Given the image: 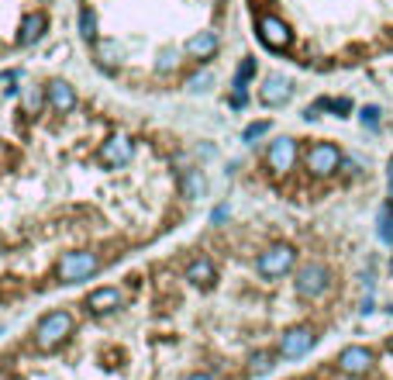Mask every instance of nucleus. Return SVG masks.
I'll use <instances>...</instances> for the list:
<instances>
[{
  "instance_id": "f257e3e1",
  "label": "nucleus",
  "mask_w": 393,
  "mask_h": 380,
  "mask_svg": "<svg viewBox=\"0 0 393 380\" xmlns=\"http://www.w3.org/2000/svg\"><path fill=\"white\" fill-rule=\"evenodd\" d=\"M73 332V315L69 311H52L38 322V332H35V342L42 349H56L66 342V335Z\"/></svg>"
},
{
  "instance_id": "f03ea898",
  "label": "nucleus",
  "mask_w": 393,
  "mask_h": 380,
  "mask_svg": "<svg viewBox=\"0 0 393 380\" xmlns=\"http://www.w3.org/2000/svg\"><path fill=\"white\" fill-rule=\"evenodd\" d=\"M94 270H97V256H94V253H66V256L59 260V280H62V284L87 280Z\"/></svg>"
},
{
  "instance_id": "7ed1b4c3",
  "label": "nucleus",
  "mask_w": 393,
  "mask_h": 380,
  "mask_svg": "<svg viewBox=\"0 0 393 380\" xmlns=\"http://www.w3.org/2000/svg\"><path fill=\"white\" fill-rule=\"evenodd\" d=\"M307 170L314 173V177H328V173H335L338 166H342V152H338V145H331V142H317V145H310V152H307Z\"/></svg>"
},
{
  "instance_id": "20e7f679",
  "label": "nucleus",
  "mask_w": 393,
  "mask_h": 380,
  "mask_svg": "<svg viewBox=\"0 0 393 380\" xmlns=\"http://www.w3.org/2000/svg\"><path fill=\"white\" fill-rule=\"evenodd\" d=\"M259 274L262 277H283L290 267H294V249L290 246H273V249H266L262 256H259Z\"/></svg>"
},
{
  "instance_id": "39448f33",
  "label": "nucleus",
  "mask_w": 393,
  "mask_h": 380,
  "mask_svg": "<svg viewBox=\"0 0 393 380\" xmlns=\"http://www.w3.org/2000/svg\"><path fill=\"white\" fill-rule=\"evenodd\" d=\"M324 290H328V270L321 263H307L296 274V294L300 297H321Z\"/></svg>"
},
{
  "instance_id": "423d86ee",
  "label": "nucleus",
  "mask_w": 393,
  "mask_h": 380,
  "mask_svg": "<svg viewBox=\"0 0 393 380\" xmlns=\"http://www.w3.org/2000/svg\"><path fill=\"white\" fill-rule=\"evenodd\" d=\"M369 367H373V349H366V346H349V349H342V356H338V370H342V374L362 377Z\"/></svg>"
},
{
  "instance_id": "0eeeda50",
  "label": "nucleus",
  "mask_w": 393,
  "mask_h": 380,
  "mask_svg": "<svg viewBox=\"0 0 393 380\" xmlns=\"http://www.w3.org/2000/svg\"><path fill=\"white\" fill-rule=\"evenodd\" d=\"M314 339H317V335H314L310 328H303V325H300V328H290V332L283 335V342H280V353H283L287 360H300L303 353L314 349Z\"/></svg>"
},
{
  "instance_id": "6e6552de",
  "label": "nucleus",
  "mask_w": 393,
  "mask_h": 380,
  "mask_svg": "<svg viewBox=\"0 0 393 380\" xmlns=\"http://www.w3.org/2000/svg\"><path fill=\"white\" fill-rule=\"evenodd\" d=\"M259 38L269 45V49H287L290 45V28L280 21V17H259Z\"/></svg>"
},
{
  "instance_id": "1a4fd4ad",
  "label": "nucleus",
  "mask_w": 393,
  "mask_h": 380,
  "mask_svg": "<svg viewBox=\"0 0 393 380\" xmlns=\"http://www.w3.org/2000/svg\"><path fill=\"white\" fill-rule=\"evenodd\" d=\"M131 152H135L131 138H124V135H114V138H107V142H103V149H100V159H103L107 166H124V163H131Z\"/></svg>"
},
{
  "instance_id": "9d476101",
  "label": "nucleus",
  "mask_w": 393,
  "mask_h": 380,
  "mask_svg": "<svg viewBox=\"0 0 393 380\" xmlns=\"http://www.w3.org/2000/svg\"><path fill=\"white\" fill-rule=\"evenodd\" d=\"M294 163H296V142L294 138H276V142L269 145V166H273L276 173H287Z\"/></svg>"
},
{
  "instance_id": "9b49d317",
  "label": "nucleus",
  "mask_w": 393,
  "mask_h": 380,
  "mask_svg": "<svg viewBox=\"0 0 393 380\" xmlns=\"http://www.w3.org/2000/svg\"><path fill=\"white\" fill-rule=\"evenodd\" d=\"M290 94H294L290 80L280 77V73H273V77L266 80V87H262V104H266V107H280V104L290 100Z\"/></svg>"
},
{
  "instance_id": "f8f14e48",
  "label": "nucleus",
  "mask_w": 393,
  "mask_h": 380,
  "mask_svg": "<svg viewBox=\"0 0 393 380\" xmlns=\"http://www.w3.org/2000/svg\"><path fill=\"white\" fill-rule=\"evenodd\" d=\"M45 28H49V17L35 10V14H28V17L21 21V31H17V42H21V45H35V42H38V38L45 35Z\"/></svg>"
},
{
  "instance_id": "ddd939ff",
  "label": "nucleus",
  "mask_w": 393,
  "mask_h": 380,
  "mask_svg": "<svg viewBox=\"0 0 393 380\" xmlns=\"http://www.w3.org/2000/svg\"><path fill=\"white\" fill-rule=\"evenodd\" d=\"M45 94H49V104H52L56 111H73V107H76V94H73V87H69L66 80H52Z\"/></svg>"
},
{
  "instance_id": "4468645a",
  "label": "nucleus",
  "mask_w": 393,
  "mask_h": 380,
  "mask_svg": "<svg viewBox=\"0 0 393 380\" xmlns=\"http://www.w3.org/2000/svg\"><path fill=\"white\" fill-rule=\"evenodd\" d=\"M117 304H121V290H114V287H100V290H94V294L87 297V308H90L94 315L114 311Z\"/></svg>"
},
{
  "instance_id": "2eb2a0df",
  "label": "nucleus",
  "mask_w": 393,
  "mask_h": 380,
  "mask_svg": "<svg viewBox=\"0 0 393 380\" xmlns=\"http://www.w3.org/2000/svg\"><path fill=\"white\" fill-rule=\"evenodd\" d=\"M214 49H217V35H214V31H200V35H194V38L187 42V52H190L194 59L214 56Z\"/></svg>"
},
{
  "instance_id": "dca6fc26",
  "label": "nucleus",
  "mask_w": 393,
  "mask_h": 380,
  "mask_svg": "<svg viewBox=\"0 0 393 380\" xmlns=\"http://www.w3.org/2000/svg\"><path fill=\"white\" fill-rule=\"evenodd\" d=\"M187 280H194V284H210L214 280V263L210 260H194L190 267H187Z\"/></svg>"
},
{
  "instance_id": "f3484780",
  "label": "nucleus",
  "mask_w": 393,
  "mask_h": 380,
  "mask_svg": "<svg viewBox=\"0 0 393 380\" xmlns=\"http://www.w3.org/2000/svg\"><path fill=\"white\" fill-rule=\"evenodd\" d=\"M249 370H252V374H269V370H273V353H266V349L252 353V360H249Z\"/></svg>"
},
{
  "instance_id": "a211bd4d",
  "label": "nucleus",
  "mask_w": 393,
  "mask_h": 380,
  "mask_svg": "<svg viewBox=\"0 0 393 380\" xmlns=\"http://www.w3.org/2000/svg\"><path fill=\"white\" fill-rule=\"evenodd\" d=\"M380 242L393 246V207H383V211H380Z\"/></svg>"
},
{
  "instance_id": "6ab92c4d",
  "label": "nucleus",
  "mask_w": 393,
  "mask_h": 380,
  "mask_svg": "<svg viewBox=\"0 0 393 380\" xmlns=\"http://www.w3.org/2000/svg\"><path fill=\"white\" fill-rule=\"evenodd\" d=\"M183 190H187V197H203V177H200L196 170H187V177H183Z\"/></svg>"
},
{
  "instance_id": "aec40b11",
  "label": "nucleus",
  "mask_w": 393,
  "mask_h": 380,
  "mask_svg": "<svg viewBox=\"0 0 393 380\" xmlns=\"http://www.w3.org/2000/svg\"><path fill=\"white\" fill-rule=\"evenodd\" d=\"M80 35H83L87 42L97 38V17H94V10H83V14H80Z\"/></svg>"
},
{
  "instance_id": "412c9836",
  "label": "nucleus",
  "mask_w": 393,
  "mask_h": 380,
  "mask_svg": "<svg viewBox=\"0 0 393 380\" xmlns=\"http://www.w3.org/2000/svg\"><path fill=\"white\" fill-rule=\"evenodd\" d=\"M266 132H269V121H256V125H249V128H245V135H242V138H245V142H252V138H259V135H266Z\"/></svg>"
},
{
  "instance_id": "4be33fe9",
  "label": "nucleus",
  "mask_w": 393,
  "mask_h": 380,
  "mask_svg": "<svg viewBox=\"0 0 393 380\" xmlns=\"http://www.w3.org/2000/svg\"><path fill=\"white\" fill-rule=\"evenodd\" d=\"M362 125L376 128L380 125V107H362Z\"/></svg>"
},
{
  "instance_id": "5701e85b",
  "label": "nucleus",
  "mask_w": 393,
  "mask_h": 380,
  "mask_svg": "<svg viewBox=\"0 0 393 380\" xmlns=\"http://www.w3.org/2000/svg\"><path fill=\"white\" fill-rule=\"evenodd\" d=\"M252 73H256V63H252V59H245V63H242V70H238V80H235V84H245Z\"/></svg>"
},
{
  "instance_id": "b1692460",
  "label": "nucleus",
  "mask_w": 393,
  "mask_h": 380,
  "mask_svg": "<svg viewBox=\"0 0 393 380\" xmlns=\"http://www.w3.org/2000/svg\"><path fill=\"white\" fill-rule=\"evenodd\" d=\"M210 80H214V77H210V73H200V77H194V80H190V84H187V87H190V90H203V87H207V84H210Z\"/></svg>"
},
{
  "instance_id": "393cba45",
  "label": "nucleus",
  "mask_w": 393,
  "mask_h": 380,
  "mask_svg": "<svg viewBox=\"0 0 393 380\" xmlns=\"http://www.w3.org/2000/svg\"><path fill=\"white\" fill-rule=\"evenodd\" d=\"M387 180H390V197H393V159H390V166H387Z\"/></svg>"
},
{
  "instance_id": "a878e982",
  "label": "nucleus",
  "mask_w": 393,
  "mask_h": 380,
  "mask_svg": "<svg viewBox=\"0 0 393 380\" xmlns=\"http://www.w3.org/2000/svg\"><path fill=\"white\" fill-rule=\"evenodd\" d=\"M187 380H214L210 374H194V377H187Z\"/></svg>"
},
{
  "instance_id": "bb28decb",
  "label": "nucleus",
  "mask_w": 393,
  "mask_h": 380,
  "mask_svg": "<svg viewBox=\"0 0 393 380\" xmlns=\"http://www.w3.org/2000/svg\"><path fill=\"white\" fill-rule=\"evenodd\" d=\"M390 353H393V339H390Z\"/></svg>"
}]
</instances>
